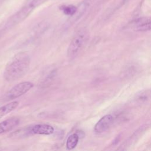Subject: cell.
<instances>
[{
    "mask_svg": "<svg viewBox=\"0 0 151 151\" xmlns=\"http://www.w3.org/2000/svg\"><path fill=\"white\" fill-rule=\"evenodd\" d=\"M30 63V57L27 53H18L6 66L4 72V79L11 82L20 78L28 71Z\"/></svg>",
    "mask_w": 151,
    "mask_h": 151,
    "instance_id": "6da1fadb",
    "label": "cell"
},
{
    "mask_svg": "<svg viewBox=\"0 0 151 151\" xmlns=\"http://www.w3.org/2000/svg\"><path fill=\"white\" fill-rule=\"evenodd\" d=\"M89 37L88 31L85 29H81L77 31L67 49V56L70 58L77 57L86 46Z\"/></svg>",
    "mask_w": 151,
    "mask_h": 151,
    "instance_id": "7a4b0ae2",
    "label": "cell"
},
{
    "mask_svg": "<svg viewBox=\"0 0 151 151\" xmlns=\"http://www.w3.org/2000/svg\"><path fill=\"white\" fill-rule=\"evenodd\" d=\"M34 87V84L30 81L19 83L11 88L6 93V99L12 100L27 93Z\"/></svg>",
    "mask_w": 151,
    "mask_h": 151,
    "instance_id": "3957f363",
    "label": "cell"
},
{
    "mask_svg": "<svg viewBox=\"0 0 151 151\" xmlns=\"http://www.w3.org/2000/svg\"><path fill=\"white\" fill-rule=\"evenodd\" d=\"M34 8H35L30 4L23 7L9 19L6 23V27L11 28L20 23L30 14Z\"/></svg>",
    "mask_w": 151,
    "mask_h": 151,
    "instance_id": "277c9868",
    "label": "cell"
},
{
    "mask_svg": "<svg viewBox=\"0 0 151 151\" xmlns=\"http://www.w3.org/2000/svg\"><path fill=\"white\" fill-rule=\"evenodd\" d=\"M114 117L111 114H106L103 116L95 124L94 130L96 133H101L106 132L112 125Z\"/></svg>",
    "mask_w": 151,
    "mask_h": 151,
    "instance_id": "5b68a950",
    "label": "cell"
},
{
    "mask_svg": "<svg viewBox=\"0 0 151 151\" xmlns=\"http://www.w3.org/2000/svg\"><path fill=\"white\" fill-rule=\"evenodd\" d=\"M30 132L35 134L50 135L54 132V129L47 124H37L31 128Z\"/></svg>",
    "mask_w": 151,
    "mask_h": 151,
    "instance_id": "8992f818",
    "label": "cell"
},
{
    "mask_svg": "<svg viewBox=\"0 0 151 151\" xmlns=\"http://www.w3.org/2000/svg\"><path fill=\"white\" fill-rule=\"evenodd\" d=\"M19 123V119L17 117H11L0 123V134L8 132L16 127Z\"/></svg>",
    "mask_w": 151,
    "mask_h": 151,
    "instance_id": "52a82bcc",
    "label": "cell"
},
{
    "mask_svg": "<svg viewBox=\"0 0 151 151\" xmlns=\"http://www.w3.org/2000/svg\"><path fill=\"white\" fill-rule=\"evenodd\" d=\"M134 29L136 31H147L150 29V19L149 18L143 17L134 22Z\"/></svg>",
    "mask_w": 151,
    "mask_h": 151,
    "instance_id": "ba28073f",
    "label": "cell"
},
{
    "mask_svg": "<svg viewBox=\"0 0 151 151\" xmlns=\"http://www.w3.org/2000/svg\"><path fill=\"white\" fill-rule=\"evenodd\" d=\"M19 105V102L14 101L0 107V119L14 110Z\"/></svg>",
    "mask_w": 151,
    "mask_h": 151,
    "instance_id": "9c48e42d",
    "label": "cell"
},
{
    "mask_svg": "<svg viewBox=\"0 0 151 151\" xmlns=\"http://www.w3.org/2000/svg\"><path fill=\"white\" fill-rule=\"evenodd\" d=\"M79 140V136L74 133L70 134L66 140V147L68 150L73 149L76 147Z\"/></svg>",
    "mask_w": 151,
    "mask_h": 151,
    "instance_id": "30bf717a",
    "label": "cell"
},
{
    "mask_svg": "<svg viewBox=\"0 0 151 151\" xmlns=\"http://www.w3.org/2000/svg\"><path fill=\"white\" fill-rule=\"evenodd\" d=\"M150 95V92L149 90H145V91H141L139 94H137L136 95V100L137 101L140 103L146 102L147 100H149Z\"/></svg>",
    "mask_w": 151,
    "mask_h": 151,
    "instance_id": "8fae6325",
    "label": "cell"
},
{
    "mask_svg": "<svg viewBox=\"0 0 151 151\" xmlns=\"http://www.w3.org/2000/svg\"><path fill=\"white\" fill-rule=\"evenodd\" d=\"M61 10L63 12V13L67 15H70L72 16L76 14L77 9V8L72 5H63L61 6L60 8Z\"/></svg>",
    "mask_w": 151,
    "mask_h": 151,
    "instance_id": "7c38bea8",
    "label": "cell"
},
{
    "mask_svg": "<svg viewBox=\"0 0 151 151\" xmlns=\"http://www.w3.org/2000/svg\"><path fill=\"white\" fill-rule=\"evenodd\" d=\"M46 0H32V1L30 3L31 5H32L34 8L40 5L41 4L44 2Z\"/></svg>",
    "mask_w": 151,
    "mask_h": 151,
    "instance_id": "4fadbf2b",
    "label": "cell"
}]
</instances>
